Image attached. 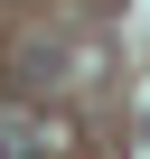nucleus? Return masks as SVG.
Segmentation results:
<instances>
[{
	"label": "nucleus",
	"mask_w": 150,
	"mask_h": 159,
	"mask_svg": "<svg viewBox=\"0 0 150 159\" xmlns=\"http://www.w3.org/2000/svg\"><path fill=\"white\" fill-rule=\"evenodd\" d=\"M0 159H47V131L28 112H0Z\"/></svg>",
	"instance_id": "nucleus-1"
}]
</instances>
